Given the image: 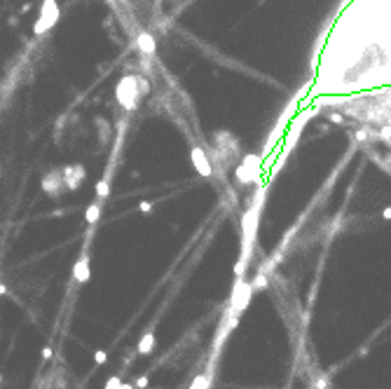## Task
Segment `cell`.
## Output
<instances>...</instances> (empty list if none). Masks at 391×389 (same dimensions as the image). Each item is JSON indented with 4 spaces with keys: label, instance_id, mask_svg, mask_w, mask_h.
I'll return each mask as SVG.
<instances>
[{
    "label": "cell",
    "instance_id": "9a60e30c",
    "mask_svg": "<svg viewBox=\"0 0 391 389\" xmlns=\"http://www.w3.org/2000/svg\"><path fill=\"white\" fill-rule=\"evenodd\" d=\"M96 195H99V199H103L108 195V178H103V181L96 185Z\"/></svg>",
    "mask_w": 391,
    "mask_h": 389
},
{
    "label": "cell",
    "instance_id": "9c48e42d",
    "mask_svg": "<svg viewBox=\"0 0 391 389\" xmlns=\"http://www.w3.org/2000/svg\"><path fill=\"white\" fill-rule=\"evenodd\" d=\"M42 190H45V195H49V197H56V195H61V188H63V176L61 171H49V174L42 176Z\"/></svg>",
    "mask_w": 391,
    "mask_h": 389
},
{
    "label": "cell",
    "instance_id": "603a6c76",
    "mask_svg": "<svg viewBox=\"0 0 391 389\" xmlns=\"http://www.w3.org/2000/svg\"><path fill=\"white\" fill-rule=\"evenodd\" d=\"M5 293H7V286H5V284H0V296H5Z\"/></svg>",
    "mask_w": 391,
    "mask_h": 389
},
{
    "label": "cell",
    "instance_id": "3957f363",
    "mask_svg": "<svg viewBox=\"0 0 391 389\" xmlns=\"http://www.w3.org/2000/svg\"><path fill=\"white\" fill-rule=\"evenodd\" d=\"M260 171H262V155L248 153V155H241V160L237 162L234 176H237L239 185H253L260 181Z\"/></svg>",
    "mask_w": 391,
    "mask_h": 389
},
{
    "label": "cell",
    "instance_id": "52a82bcc",
    "mask_svg": "<svg viewBox=\"0 0 391 389\" xmlns=\"http://www.w3.org/2000/svg\"><path fill=\"white\" fill-rule=\"evenodd\" d=\"M190 160H192L195 171H197L199 176H204V178H211V176H213V162H211V157H208V153L204 150V148L195 145V148L190 150Z\"/></svg>",
    "mask_w": 391,
    "mask_h": 389
},
{
    "label": "cell",
    "instance_id": "277c9868",
    "mask_svg": "<svg viewBox=\"0 0 391 389\" xmlns=\"http://www.w3.org/2000/svg\"><path fill=\"white\" fill-rule=\"evenodd\" d=\"M141 99H143V96H141V92H138V77L136 75H124L115 87V101L120 103V108L127 110V113H131Z\"/></svg>",
    "mask_w": 391,
    "mask_h": 389
},
{
    "label": "cell",
    "instance_id": "8992f818",
    "mask_svg": "<svg viewBox=\"0 0 391 389\" xmlns=\"http://www.w3.org/2000/svg\"><path fill=\"white\" fill-rule=\"evenodd\" d=\"M59 21V5H56V0H42V5H40V16L35 26H33V31L35 35H45L47 31H52L54 26Z\"/></svg>",
    "mask_w": 391,
    "mask_h": 389
},
{
    "label": "cell",
    "instance_id": "4fadbf2b",
    "mask_svg": "<svg viewBox=\"0 0 391 389\" xmlns=\"http://www.w3.org/2000/svg\"><path fill=\"white\" fill-rule=\"evenodd\" d=\"M85 218H87L89 225H96V223H99V218H101V204H99V202H92V204L87 206Z\"/></svg>",
    "mask_w": 391,
    "mask_h": 389
},
{
    "label": "cell",
    "instance_id": "7a4b0ae2",
    "mask_svg": "<svg viewBox=\"0 0 391 389\" xmlns=\"http://www.w3.org/2000/svg\"><path fill=\"white\" fill-rule=\"evenodd\" d=\"M211 162H213V171H225L230 169L234 162L241 160V148H239V141L232 136L230 131H218L213 136V148L206 150Z\"/></svg>",
    "mask_w": 391,
    "mask_h": 389
},
{
    "label": "cell",
    "instance_id": "ba28073f",
    "mask_svg": "<svg viewBox=\"0 0 391 389\" xmlns=\"http://www.w3.org/2000/svg\"><path fill=\"white\" fill-rule=\"evenodd\" d=\"M61 176H63V188L66 190H77L82 181H85V167L82 164H68V167L61 169Z\"/></svg>",
    "mask_w": 391,
    "mask_h": 389
},
{
    "label": "cell",
    "instance_id": "8fae6325",
    "mask_svg": "<svg viewBox=\"0 0 391 389\" xmlns=\"http://www.w3.org/2000/svg\"><path fill=\"white\" fill-rule=\"evenodd\" d=\"M73 277H75V282H80V284H85L87 279H89V258H87V253H82V258L73 265Z\"/></svg>",
    "mask_w": 391,
    "mask_h": 389
},
{
    "label": "cell",
    "instance_id": "d4e9b609",
    "mask_svg": "<svg viewBox=\"0 0 391 389\" xmlns=\"http://www.w3.org/2000/svg\"><path fill=\"white\" fill-rule=\"evenodd\" d=\"M0 385H2V375H0Z\"/></svg>",
    "mask_w": 391,
    "mask_h": 389
},
{
    "label": "cell",
    "instance_id": "ffe728a7",
    "mask_svg": "<svg viewBox=\"0 0 391 389\" xmlns=\"http://www.w3.org/2000/svg\"><path fill=\"white\" fill-rule=\"evenodd\" d=\"M136 387H141V389H146V387H148V378H146V375H141V378L136 380Z\"/></svg>",
    "mask_w": 391,
    "mask_h": 389
},
{
    "label": "cell",
    "instance_id": "44dd1931",
    "mask_svg": "<svg viewBox=\"0 0 391 389\" xmlns=\"http://www.w3.org/2000/svg\"><path fill=\"white\" fill-rule=\"evenodd\" d=\"M42 359H45V361L52 359V347H45V350H42Z\"/></svg>",
    "mask_w": 391,
    "mask_h": 389
},
{
    "label": "cell",
    "instance_id": "7c38bea8",
    "mask_svg": "<svg viewBox=\"0 0 391 389\" xmlns=\"http://www.w3.org/2000/svg\"><path fill=\"white\" fill-rule=\"evenodd\" d=\"M153 350H155V336H153V333H146V336L138 340L136 352L141 354V357H148V354H150Z\"/></svg>",
    "mask_w": 391,
    "mask_h": 389
},
{
    "label": "cell",
    "instance_id": "30bf717a",
    "mask_svg": "<svg viewBox=\"0 0 391 389\" xmlns=\"http://www.w3.org/2000/svg\"><path fill=\"white\" fill-rule=\"evenodd\" d=\"M136 45H138V49H141V54H146V56H155V52H157L155 38L150 35V33H138Z\"/></svg>",
    "mask_w": 391,
    "mask_h": 389
},
{
    "label": "cell",
    "instance_id": "5b68a950",
    "mask_svg": "<svg viewBox=\"0 0 391 389\" xmlns=\"http://www.w3.org/2000/svg\"><path fill=\"white\" fill-rule=\"evenodd\" d=\"M251 298H253V286H251V282H246V279L237 277L234 289H232V298H230L232 317H239V314L244 312L246 307H248V303H251Z\"/></svg>",
    "mask_w": 391,
    "mask_h": 389
},
{
    "label": "cell",
    "instance_id": "5bb4252c",
    "mask_svg": "<svg viewBox=\"0 0 391 389\" xmlns=\"http://www.w3.org/2000/svg\"><path fill=\"white\" fill-rule=\"evenodd\" d=\"M190 389H208V378L206 375H199V378H195Z\"/></svg>",
    "mask_w": 391,
    "mask_h": 389
},
{
    "label": "cell",
    "instance_id": "ac0fdd59",
    "mask_svg": "<svg viewBox=\"0 0 391 389\" xmlns=\"http://www.w3.org/2000/svg\"><path fill=\"white\" fill-rule=\"evenodd\" d=\"M328 120H330V122H338V124L345 122V117H342V113H338V110H333V113L328 115Z\"/></svg>",
    "mask_w": 391,
    "mask_h": 389
},
{
    "label": "cell",
    "instance_id": "7402d4cb",
    "mask_svg": "<svg viewBox=\"0 0 391 389\" xmlns=\"http://www.w3.org/2000/svg\"><path fill=\"white\" fill-rule=\"evenodd\" d=\"M382 218H387V221H391V206H387L382 211Z\"/></svg>",
    "mask_w": 391,
    "mask_h": 389
},
{
    "label": "cell",
    "instance_id": "d6986e66",
    "mask_svg": "<svg viewBox=\"0 0 391 389\" xmlns=\"http://www.w3.org/2000/svg\"><path fill=\"white\" fill-rule=\"evenodd\" d=\"M141 211H143V214H150V211H153V202H141Z\"/></svg>",
    "mask_w": 391,
    "mask_h": 389
},
{
    "label": "cell",
    "instance_id": "cb8c5ba5",
    "mask_svg": "<svg viewBox=\"0 0 391 389\" xmlns=\"http://www.w3.org/2000/svg\"><path fill=\"white\" fill-rule=\"evenodd\" d=\"M120 389H134V385H120Z\"/></svg>",
    "mask_w": 391,
    "mask_h": 389
},
{
    "label": "cell",
    "instance_id": "e0dca14e",
    "mask_svg": "<svg viewBox=\"0 0 391 389\" xmlns=\"http://www.w3.org/2000/svg\"><path fill=\"white\" fill-rule=\"evenodd\" d=\"M94 361H96V364H99V366H103V364H106L108 361V354L103 350H99L96 352V354H94Z\"/></svg>",
    "mask_w": 391,
    "mask_h": 389
},
{
    "label": "cell",
    "instance_id": "6da1fadb",
    "mask_svg": "<svg viewBox=\"0 0 391 389\" xmlns=\"http://www.w3.org/2000/svg\"><path fill=\"white\" fill-rule=\"evenodd\" d=\"M260 202H262V190L258 192V197L251 202V206L244 211V218H241V253H239L237 267H234L237 277H244V272L248 270V263H251V256H253L258 223H260Z\"/></svg>",
    "mask_w": 391,
    "mask_h": 389
},
{
    "label": "cell",
    "instance_id": "2e32d148",
    "mask_svg": "<svg viewBox=\"0 0 391 389\" xmlns=\"http://www.w3.org/2000/svg\"><path fill=\"white\" fill-rule=\"evenodd\" d=\"M120 385H122V378H117L115 375V378H110V380L106 382V387L103 389H120Z\"/></svg>",
    "mask_w": 391,
    "mask_h": 389
}]
</instances>
